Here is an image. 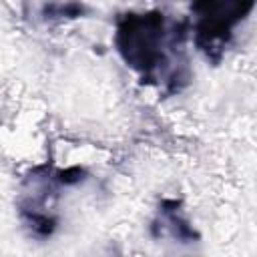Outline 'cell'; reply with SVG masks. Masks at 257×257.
Segmentation results:
<instances>
[{"label":"cell","instance_id":"obj_1","mask_svg":"<svg viewBox=\"0 0 257 257\" xmlns=\"http://www.w3.org/2000/svg\"><path fill=\"white\" fill-rule=\"evenodd\" d=\"M116 44L133 68L151 76L167 64L165 18L161 14H128L118 24Z\"/></svg>","mask_w":257,"mask_h":257},{"label":"cell","instance_id":"obj_2","mask_svg":"<svg viewBox=\"0 0 257 257\" xmlns=\"http://www.w3.org/2000/svg\"><path fill=\"white\" fill-rule=\"evenodd\" d=\"M209 12L203 14L199 26H197V44L201 50L211 54L213 50H221L227 42V36L237 20H241L243 6L239 4H221V14H213L211 4L205 6Z\"/></svg>","mask_w":257,"mask_h":257}]
</instances>
